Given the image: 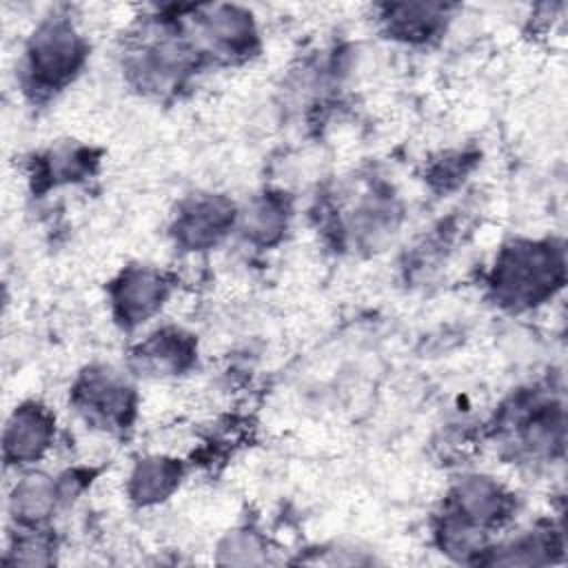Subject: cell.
<instances>
[{
	"label": "cell",
	"mask_w": 568,
	"mask_h": 568,
	"mask_svg": "<svg viewBox=\"0 0 568 568\" xmlns=\"http://www.w3.org/2000/svg\"><path fill=\"white\" fill-rule=\"evenodd\" d=\"M80 60V42L73 29L64 22L44 24L29 49L31 73L44 84L64 80Z\"/></svg>",
	"instance_id": "cell-1"
},
{
	"label": "cell",
	"mask_w": 568,
	"mask_h": 568,
	"mask_svg": "<svg viewBox=\"0 0 568 568\" xmlns=\"http://www.w3.org/2000/svg\"><path fill=\"white\" fill-rule=\"evenodd\" d=\"M555 260L537 246L515 248L499 264V288L510 297H535L552 280Z\"/></svg>",
	"instance_id": "cell-2"
},
{
	"label": "cell",
	"mask_w": 568,
	"mask_h": 568,
	"mask_svg": "<svg viewBox=\"0 0 568 568\" xmlns=\"http://www.w3.org/2000/svg\"><path fill=\"white\" fill-rule=\"evenodd\" d=\"M49 435H51V428H49L47 415L42 410H36L33 406H24L16 410V415L7 424V433H4L7 455L20 462L33 459L44 450Z\"/></svg>",
	"instance_id": "cell-3"
},
{
	"label": "cell",
	"mask_w": 568,
	"mask_h": 568,
	"mask_svg": "<svg viewBox=\"0 0 568 568\" xmlns=\"http://www.w3.org/2000/svg\"><path fill=\"white\" fill-rule=\"evenodd\" d=\"M162 300V280L151 271H133L118 291L122 315L138 322L144 320Z\"/></svg>",
	"instance_id": "cell-4"
},
{
	"label": "cell",
	"mask_w": 568,
	"mask_h": 568,
	"mask_svg": "<svg viewBox=\"0 0 568 568\" xmlns=\"http://www.w3.org/2000/svg\"><path fill=\"white\" fill-rule=\"evenodd\" d=\"M226 222H229V209L215 200H209V202L195 204L182 217L180 229L191 244H204V242H213L222 233Z\"/></svg>",
	"instance_id": "cell-5"
},
{
	"label": "cell",
	"mask_w": 568,
	"mask_h": 568,
	"mask_svg": "<svg viewBox=\"0 0 568 568\" xmlns=\"http://www.w3.org/2000/svg\"><path fill=\"white\" fill-rule=\"evenodd\" d=\"M126 388L104 375L91 377L84 393V406L93 415H100L104 419H115L126 408Z\"/></svg>",
	"instance_id": "cell-6"
},
{
	"label": "cell",
	"mask_w": 568,
	"mask_h": 568,
	"mask_svg": "<svg viewBox=\"0 0 568 568\" xmlns=\"http://www.w3.org/2000/svg\"><path fill=\"white\" fill-rule=\"evenodd\" d=\"M13 504L20 517H44L53 504V488L44 477L31 475L16 486Z\"/></svg>",
	"instance_id": "cell-7"
},
{
	"label": "cell",
	"mask_w": 568,
	"mask_h": 568,
	"mask_svg": "<svg viewBox=\"0 0 568 568\" xmlns=\"http://www.w3.org/2000/svg\"><path fill=\"white\" fill-rule=\"evenodd\" d=\"M171 479H175V468L171 464L160 462V459L146 462L144 466H140V470L135 475L138 495L140 497H160L169 490Z\"/></svg>",
	"instance_id": "cell-8"
}]
</instances>
